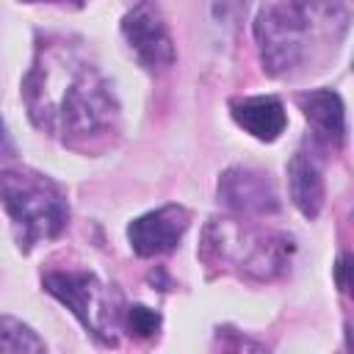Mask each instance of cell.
Returning <instances> with one entry per match:
<instances>
[{"label":"cell","mask_w":354,"mask_h":354,"mask_svg":"<svg viewBox=\"0 0 354 354\" xmlns=\"http://www.w3.org/2000/svg\"><path fill=\"white\" fill-rule=\"evenodd\" d=\"M22 100L30 122L69 147L102 138L119 119V102L105 75L66 41H44L36 50L22 77Z\"/></svg>","instance_id":"cell-1"},{"label":"cell","mask_w":354,"mask_h":354,"mask_svg":"<svg viewBox=\"0 0 354 354\" xmlns=\"http://www.w3.org/2000/svg\"><path fill=\"white\" fill-rule=\"evenodd\" d=\"M348 28L340 0H282L254 19V41L263 69L274 77L304 69L321 50H335Z\"/></svg>","instance_id":"cell-2"},{"label":"cell","mask_w":354,"mask_h":354,"mask_svg":"<svg viewBox=\"0 0 354 354\" xmlns=\"http://www.w3.org/2000/svg\"><path fill=\"white\" fill-rule=\"evenodd\" d=\"M296 252V243L285 232L260 230L235 218H213L205 227L202 260L210 266L235 268L252 279L279 277Z\"/></svg>","instance_id":"cell-3"},{"label":"cell","mask_w":354,"mask_h":354,"mask_svg":"<svg viewBox=\"0 0 354 354\" xmlns=\"http://www.w3.org/2000/svg\"><path fill=\"white\" fill-rule=\"evenodd\" d=\"M0 205L25 252L41 241L58 238L69 221V205L61 185L30 169H0Z\"/></svg>","instance_id":"cell-4"},{"label":"cell","mask_w":354,"mask_h":354,"mask_svg":"<svg viewBox=\"0 0 354 354\" xmlns=\"http://www.w3.org/2000/svg\"><path fill=\"white\" fill-rule=\"evenodd\" d=\"M44 290L55 296L72 315L83 324V329L100 340L102 346L116 343L119 324V296L91 271H50L41 279Z\"/></svg>","instance_id":"cell-5"},{"label":"cell","mask_w":354,"mask_h":354,"mask_svg":"<svg viewBox=\"0 0 354 354\" xmlns=\"http://www.w3.org/2000/svg\"><path fill=\"white\" fill-rule=\"evenodd\" d=\"M122 36H124L130 53L136 55V61L149 72H163L177 58L174 41L169 36V28H166L163 17L147 3H141L133 11L124 14Z\"/></svg>","instance_id":"cell-6"},{"label":"cell","mask_w":354,"mask_h":354,"mask_svg":"<svg viewBox=\"0 0 354 354\" xmlns=\"http://www.w3.org/2000/svg\"><path fill=\"white\" fill-rule=\"evenodd\" d=\"M218 199L243 216H268L282 205L274 180L252 166H230L218 177Z\"/></svg>","instance_id":"cell-7"},{"label":"cell","mask_w":354,"mask_h":354,"mask_svg":"<svg viewBox=\"0 0 354 354\" xmlns=\"http://www.w3.org/2000/svg\"><path fill=\"white\" fill-rule=\"evenodd\" d=\"M188 230V210L183 205H163L127 224L130 249L138 257H160L171 252Z\"/></svg>","instance_id":"cell-8"},{"label":"cell","mask_w":354,"mask_h":354,"mask_svg":"<svg viewBox=\"0 0 354 354\" xmlns=\"http://www.w3.org/2000/svg\"><path fill=\"white\" fill-rule=\"evenodd\" d=\"M299 108L304 111L307 124L313 127L315 141L340 147L346 141V108L337 91L332 88H315L296 97Z\"/></svg>","instance_id":"cell-9"},{"label":"cell","mask_w":354,"mask_h":354,"mask_svg":"<svg viewBox=\"0 0 354 354\" xmlns=\"http://www.w3.org/2000/svg\"><path fill=\"white\" fill-rule=\"evenodd\" d=\"M230 113L238 122V127H243L249 136H254L257 141H266V144L277 141L285 133V124H288L285 105L271 94L232 100Z\"/></svg>","instance_id":"cell-10"},{"label":"cell","mask_w":354,"mask_h":354,"mask_svg":"<svg viewBox=\"0 0 354 354\" xmlns=\"http://www.w3.org/2000/svg\"><path fill=\"white\" fill-rule=\"evenodd\" d=\"M288 191L290 202L304 218H315L324 207V177L321 166L307 155L296 152L288 163Z\"/></svg>","instance_id":"cell-11"},{"label":"cell","mask_w":354,"mask_h":354,"mask_svg":"<svg viewBox=\"0 0 354 354\" xmlns=\"http://www.w3.org/2000/svg\"><path fill=\"white\" fill-rule=\"evenodd\" d=\"M44 340L19 318L0 315V351H44Z\"/></svg>","instance_id":"cell-12"},{"label":"cell","mask_w":354,"mask_h":354,"mask_svg":"<svg viewBox=\"0 0 354 354\" xmlns=\"http://www.w3.org/2000/svg\"><path fill=\"white\" fill-rule=\"evenodd\" d=\"M127 329L136 337H152L160 329V315L144 304H133L127 307Z\"/></svg>","instance_id":"cell-13"},{"label":"cell","mask_w":354,"mask_h":354,"mask_svg":"<svg viewBox=\"0 0 354 354\" xmlns=\"http://www.w3.org/2000/svg\"><path fill=\"white\" fill-rule=\"evenodd\" d=\"M14 141H11V136L6 133V124H3V119H0V160H8V158H14Z\"/></svg>","instance_id":"cell-14"},{"label":"cell","mask_w":354,"mask_h":354,"mask_svg":"<svg viewBox=\"0 0 354 354\" xmlns=\"http://www.w3.org/2000/svg\"><path fill=\"white\" fill-rule=\"evenodd\" d=\"M25 3H75V6H80V0H25Z\"/></svg>","instance_id":"cell-15"}]
</instances>
